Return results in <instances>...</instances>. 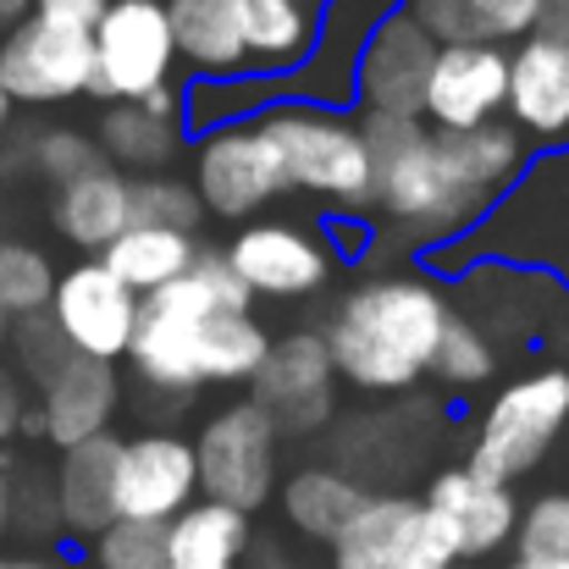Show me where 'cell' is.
Instances as JSON below:
<instances>
[{"mask_svg": "<svg viewBox=\"0 0 569 569\" xmlns=\"http://www.w3.org/2000/svg\"><path fill=\"white\" fill-rule=\"evenodd\" d=\"M355 128L371 150L381 216H392L420 243H442L476 227L526 172V139L509 122H487L476 133H431L415 117L366 111Z\"/></svg>", "mask_w": 569, "mask_h": 569, "instance_id": "obj_1", "label": "cell"}, {"mask_svg": "<svg viewBox=\"0 0 569 569\" xmlns=\"http://www.w3.org/2000/svg\"><path fill=\"white\" fill-rule=\"evenodd\" d=\"M271 338L249 310L243 282L216 249H199L193 266L161 293L139 299L128 360L156 392L232 387L260 371Z\"/></svg>", "mask_w": 569, "mask_h": 569, "instance_id": "obj_2", "label": "cell"}, {"mask_svg": "<svg viewBox=\"0 0 569 569\" xmlns=\"http://www.w3.org/2000/svg\"><path fill=\"white\" fill-rule=\"evenodd\" d=\"M448 327V299L420 277L360 282L321 332L332 371L360 392H403L431 371L437 338Z\"/></svg>", "mask_w": 569, "mask_h": 569, "instance_id": "obj_3", "label": "cell"}, {"mask_svg": "<svg viewBox=\"0 0 569 569\" xmlns=\"http://www.w3.org/2000/svg\"><path fill=\"white\" fill-rule=\"evenodd\" d=\"M520 260V266H542L569 277V150L526 161V172L515 178V193H503L476 232H465V243L448 260Z\"/></svg>", "mask_w": 569, "mask_h": 569, "instance_id": "obj_4", "label": "cell"}, {"mask_svg": "<svg viewBox=\"0 0 569 569\" xmlns=\"http://www.w3.org/2000/svg\"><path fill=\"white\" fill-rule=\"evenodd\" d=\"M277 156H282V172H288V189H305L316 199H332L338 210H371L377 204V172H371V150L360 139L355 122L321 111V106H277L260 117Z\"/></svg>", "mask_w": 569, "mask_h": 569, "instance_id": "obj_5", "label": "cell"}, {"mask_svg": "<svg viewBox=\"0 0 569 569\" xmlns=\"http://www.w3.org/2000/svg\"><path fill=\"white\" fill-rule=\"evenodd\" d=\"M565 426H569V371L565 366L531 371V377L509 381L487 403L465 470H476L481 481L515 492V481L531 476L553 453V442L565 437Z\"/></svg>", "mask_w": 569, "mask_h": 569, "instance_id": "obj_6", "label": "cell"}, {"mask_svg": "<svg viewBox=\"0 0 569 569\" xmlns=\"http://www.w3.org/2000/svg\"><path fill=\"white\" fill-rule=\"evenodd\" d=\"M193 476L204 487V503L254 515L277 498V426L249 403L216 409L193 437Z\"/></svg>", "mask_w": 569, "mask_h": 569, "instance_id": "obj_7", "label": "cell"}, {"mask_svg": "<svg viewBox=\"0 0 569 569\" xmlns=\"http://www.w3.org/2000/svg\"><path fill=\"white\" fill-rule=\"evenodd\" d=\"M94 83V39L83 22L28 11L0 39V89L11 106H61L89 94Z\"/></svg>", "mask_w": 569, "mask_h": 569, "instance_id": "obj_8", "label": "cell"}, {"mask_svg": "<svg viewBox=\"0 0 569 569\" xmlns=\"http://www.w3.org/2000/svg\"><path fill=\"white\" fill-rule=\"evenodd\" d=\"M89 39H94L89 94H100L111 106H139L150 89L172 83L178 50H172V28H167L161 0H106Z\"/></svg>", "mask_w": 569, "mask_h": 569, "instance_id": "obj_9", "label": "cell"}, {"mask_svg": "<svg viewBox=\"0 0 569 569\" xmlns=\"http://www.w3.org/2000/svg\"><path fill=\"white\" fill-rule=\"evenodd\" d=\"M193 199L199 210H210L216 221H249L254 210H266L271 199L288 193L282 156L266 133V122H221L204 133L199 156H193Z\"/></svg>", "mask_w": 569, "mask_h": 569, "instance_id": "obj_10", "label": "cell"}, {"mask_svg": "<svg viewBox=\"0 0 569 569\" xmlns=\"http://www.w3.org/2000/svg\"><path fill=\"white\" fill-rule=\"evenodd\" d=\"M56 338L67 343V355L117 366L133 343V321H139V299L100 266V260H78L72 271L56 277L50 305H44Z\"/></svg>", "mask_w": 569, "mask_h": 569, "instance_id": "obj_11", "label": "cell"}, {"mask_svg": "<svg viewBox=\"0 0 569 569\" xmlns=\"http://www.w3.org/2000/svg\"><path fill=\"white\" fill-rule=\"evenodd\" d=\"M332 387L338 371L321 332H288L266 349L260 371L249 377V403L277 426V437H305L332 420Z\"/></svg>", "mask_w": 569, "mask_h": 569, "instance_id": "obj_12", "label": "cell"}, {"mask_svg": "<svg viewBox=\"0 0 569 569\" xmlns=\"http://www.w3.org/2000/svg\"><path fill=\"white\" fill-rule=\"evenodd\" d=\"M221 260L249 299H310L332 277V249L293 221H249L243 232H232Z\"/></svg>", "mask_w": 569, "mask_h": 569, "instance_id": "obj_13", "label": "cell"}, {"mask_svg": "<svg viewBox=\"0 0 569 569\" xmlns=\"http://www.w3.org/2000/svg\"><path fill=\"white\" fill-rule=\"evenodd\" d=\"M509 100V50L503 44H437L420 117L431 133H476L498 122Z\"/></svg>", "mask_w": 569, "mask_h": 569, "instance_id": "obj_14", "label": "cell"}, {"mask_svg": "<svg viewBox=\"0 0 569 569\" xmlns=\"http://www.w3.org/2000/svg\"><path fill=\"white\" fill-rule=\"evenodd\" d=\"M199 492L193 476V442L178 431H144L128 437L117 453V481H111V509L117 520H144V526H172Z\"/></svg>", "mask_w": 569, "mask_h": 569, "instance_id": "obj_15", "label": "cell"}, {"mask_svg": "<svg viewBox=\"0 0 569 569\" xmlns=\"http://www.w3.org/2000/svg\"><path fill=\"white\" fill-rule=\"evenodd\" d=\"M431 61H437V44L403 11L381 17L371 39L360 44V61H355V100H366V111H377V117H415L420 122Z\"/></svg>", "mask_w": 569, "mask_h": 569, "instance_id": "obj_16", "label": "cell"}, {"mask_svg": "<svg viewBox=\"0 0 569 569\" xmlns=\"http://www.w3.org/2000/svg\"><path fill=\"white\" fill-rule=\"evenodd\" d=\"M420 509L442 520V531L453 537V553H459V559H492L503 542H515V520H520L515 492L481 481V476L465 470V465L431 476Z\"/></svg>", "mask_w": 569, "mask_h": 569, "instance_id": "obj_17", "label": "cell"}, {"mask_svg": "<svg viewBox=\"0 0 569 569\" xmlns=\"http://www.w3.org/2000/svg\"><path fill=\"white\" fill-rule=\"evenodd\" d=\"M111 409H117V366L67 355L50 377L39 381V431L61 453L100 437Z\"/></svg>", "mask_w": 569, "mask_h": 569, "instance_id": "obj_18", "label": "cell"}, {"mask_svg": "<svg viewBox=\"0 0 569 569\" xmlns=\"http://www.w3.org/2000/svg\"><path fill=\"white\" fill-rule=\"evenodd\" d=\"M503 111L515 117L509 128L526 139H569V50L531 33L509 56V100Z\"/></svg>", "mask_w": 569, "mask_h": 569, "instance_id": "obj_19", "label": "cell"}, {"mask_svg": "<svg viewBox=\"0 0 569 569\" xmlns=\"http://www.w3.org/2000/svg\"><path fill=\"white\" fill-rule=\"evenodd\" d=\"M117 453H122V442H117L111 431H100V437H89V442H78V448H67V453L56 459L50 509H56V526H61V531L94 542V537L117 520V509H111Z\"/></svg>", "mask_w": 569, "mask_h": 569, "instance_id": "obj_20", "label": "cell"}, {"mask_svg": "<svg viewBox=\"0 0 569 569\" xmlns=\"http://www.w3.org/2000/svg\"><path fill=\"white\" fill-rule=\"evenodd\" d=\"M381 17H392V0H327V17L316 22V39H310V56L299 61V89L316 94V100H343L355 89V61H360V44L371 39Z\"/></svg>", "mask_w": 569, "mask_h": 569, "instance_id": "obj_21", "label": "cell"}, {"mask_svg": "<svg viewBox=\"0 0 569 569\" xmlns=\"http://www.w3.org/2000/svg\"><path fill=\"white\" fill-rule=\"evenodd\" d=\"M50 227L67 243L100 254L111 238H122L133 227V183L122 172H111V167L61 183V189L50 193Z\"/></svg>", "mask_w": 569, "mask_h": 569, "instance_id": "obj_22", "label": "cell"}, {"mask_svg": "<svg viewBox=\"0 0 569 569\" xmlns=\"http://www.w3.org/2000/svg\"><path fill=\"white\" fill-rule=\"evenodd\" d=\"M403 17L431 44H503L537 33L542 0H409Z\"/></svg>", "mask_w": 569, "mask_h": 569, "instance_id": "obj_23", "label": "cell"}, {"mask_svg": "<svg viewBox=\"0 0 569 569\" xmlns=\"http://www.w3.org/2000/svg\"><path fill=\"white\" fill-rule=\"evenodd\" d=\"M178 61L199 67L204 78H238L249 67L238 33V0H161Z\"/></svg>", "mask_w": 569, "mask_h": 569, "instance_id": "obj_24", "label": "cell"}, {"mask_svg": "<svg viewBox=\"0 0 569 569\" xmlns=\"http://www.w3.org/2000/svg\"><path fill=\"white\" fill-rule=\"evenodd\" d=\"M193 254H199V243H193L189 232H167V227H128L122 238H111L94 260L133 293V299H150V293H161L167 282H178L183 271L193 266Z\"/></svg>", "mask_w": 569, "mask_h": 569, "instance_id": "obj_25", "label": "cell"}, {"mask_svg": "<svg viewBox=\"0 0 569 569\" xmlns=\"http://www.w3.org/2000/svg\"><path fill=\"white\" fill-rule=\"evenodd\" d=\"M249 515L221 503H189L167 526V569H238L249 559Z\"/></svg>", "mask_w": 569, "mask_h": 569, "instance_id": "obj_26", "label": "cell"}, {"mask_svg": "<svg viewBox=\"0 0 569 569\" xmlns=\"http://www.w3.org/2000/svg\"><path fill=\"white\" fill-rule=\"evenodd\" d=\"M277 498H282V520H288L299 537H310V542H332V537L349 526V515H355L371 492H366L355 476H343V470L310 465V470L288 476V487H282Z\"/></svg>", "mask_w": 569, "mask_h": 569, "instance_id": "obj_27", "label": "cell"}, {"mask_svg": "<svg viewBox=\"0 0 569 569\" xmlns=\"http://www.w3.org/2000/svg\"><path fill=\"white\" fill-rule=\"evenodd\" d=\"M238 33L249 67H299L316 39L305 0H238Z\"/></svg>", "mask_w": 569, "mask_h": 569, "instance_id": "obj_28", "label": "cell"}, {"mask_svg": "<svg viewBox=\"0 0 569 569\" xmlns=\"http://www.w3.org/2000/svg\"><path fill=\"white\" fill-rule=\"evenodd\" d=\"M415 509H420V503H415V498H398V492L366 498V503L349 515V526L327 542V548H332V569H387L398 537H403V526L415 520Z\"/></svg>", "mask_w": 569, "mask_h": 569, "instance_id": "obj_29", "label": "cell"}, {"mask_svg": "<svg viewBox=\"0 0 569 569\" xmlns=\"http://www.w3.org/2000/svg\"><path fill=\"white\" fill-rule=\"evenodd\" d=\"M100 144L117 167H167L178 156V117H150L144 106H111L100 117Z\"/></svg>", "mask_w": 569, "mask_h": 569, "instance_id": "obj_30", "label": "cell"}, {"mask_svg": "<svg viewBox=\"0 0 569 569\" xmlns=\"http://www.w3.org/2000/svg\"><path fill=\"white\" fill-rule=\"evenodd\" d=\"M50 288H56V266L44 260V249L22 238H0V343L11 338L17 321L50 305Z\"/></svg>", "mask_w": 569, "mask_h": 569, "instance_id": "obj_31", "label": "cell"}, {"mask_svg": "<svg viewBox=\"0 0 569 569\" xmlns=\"http://www.w3.org/2000/svg\"><path fill=\"white\" fill-rule=\"evenodd\" d=\"M515 559L520 565H569V492H542L515 520Z\"/></svg>", "mask_w": 569, "mask_h": 569, "instance_id": "obj_32", "label": "cell"}, {"mask_svg": "<svg viewBox=\"0 0 569 569\" xmlns=\"http://www.w3.org/2000/svg\"><path fill=\"white\" fill-rule=\"evenodd\" d=\"M431 371L448 381V387H481V381L498 371V355H492V343H487L481 327L448 316V327L437 338V355H431Z\"/></svg>", "mask_w": 569, "mask_h": 569, "instance_id": "obj_33", "label": "cell"}, {"mask_svg": "<svg viewBox=\"0 0 569 569\" xmlns=\"http://www.w3.org/2000/svg\"><path fill=\"white\" fill-rule=\"evenodd\" d=\"M89 559H94V569H167V526L111 520L89 542Z\"/></svg>", "mask_w": 569, "mask_h": 569, "instance_id": "obj_34", "label": "cell"}, {"mask_svg": "<svg viewBox=\"0 0 569 569\" xmlns=\"http://www.w3.org/2000/svg\"><path fill=\"white\" fill-rule=\"evenodd\" d=\"M199 199H193V189L183 183V178H139L133 183V221L139 227H167V232H189L199 227Z\"/></svg>", "mask_w": 569, "mask_h": 569, "instance_id": "obj_35", "label": "cell"}, {"mask_svg": "<svg viewBox=\"0 0 569 569\" xmlns=\"http://www.w3.org/2000/svg\"><path fill=\"white\" fill-rule=\"evenodd\" d=\"M106 161H100V150L83 139V133H67V128H56V133H44L39 144H33V172L50 183V189H61V183H72V178H89V172H100Z\"/></svg>", "mask_w": 569, "mask_h": 569, "instance_id": "obj_36", "label": "cell"}, {"mask_svg": "<svg viewBox=\"0 0 569 569\" xmlns=\"http://www.w3.org/2000/svg\"><path fill=\"white\" fill-rule=\"evenodd\" d=\"M453 565H459V553H453V537L442 531V520L415 509V520L403 526L387 569H453Z\"/></svg>", "mask_w": 569, "mask_h": 569, "instance_id": "obj_37", "label": "cell"}, {"mask_svg": "<svg viewBox=\"0 0 569 569\" xmlns=\"http://www.w3.org/2000/svg\"><path fill=\"white\" fill-rule=\"evenodd\" d=\"M11 343H17V366H22L33 381H44L61 360H67V343H61V338H56V327H50V321H39V316L17 321V327H11Z\"/></svg>", "mask_w": 569, "mask_h": 569, "instance_id": "obj_38", "label": "cell"}, {"mask_svg": "<svg viewBox=\"0 0 569 569\" xmlns=\"http://www.w3.org/2000/svg\"><path fill=\"white\" fill-rule=\"evenodd\" d=\"M28 426V403H22V387H17V377L0 366V442L6 437H17Z\"/></svg>", "mask_w": 569, "mask_h": 569, "instance_id": "obj_39", "label": "cell"}, {"mask_svg": "<svg viewBox=\"0 0 569 569\" xmlns=\"http://www.w3.org/2000/svg\"><path fill=\"white\" fill-rule=\"evenodd\" d=\"M33 11H50V17H67V22L94 28V17L106 11V0H33Z\"/></svg>", "mask_w": 569, "mask_h": 569, "instance_id": "obj_40", "label": "cell"}, {"mask_svg": "<svg viewBox=\"0 0 569 569\" xmlns=\"http://www.w3.org/2000/svg\"><path fill=\"white\" fill-rule=\"evenodd\" d=\"M537 33L565 44L569 50V0H542V17H537Z\"/></svg>", "mask_w": 569, "mask_h": 569, "instance_id": "obj_41", "label": "cell"}, {"mask_svg": "<svg viewBox=\"0 0 569 569\" xmlns=\"http://www.w3.org/2000/svg\"><path fill=\"white\" fill-rule=\"evenodd\" d=\"M249 569H310L305 559H293V553H282V548H254V559H249Z\"/></svg>", "mask_w": 569, "mask_h": 569, "instance_id": "obj_42", "label": "cell"}, {"mask_svg": "<svg viewBox=\"0 0 569 569\" xmlns=\"http://www.w3.org/2000/svg\"><path fill=\"white\" fill-rule=\"evenodd\" d=\"M28 11H33V0H0V39H6V33H11V28H17Z\"/></svg>", "mask_w": 569, "mask_h": 569, "instance_id": "obj_43", "label": "cell"}, {"mask_svg": "<svg viewBox=\"0 0 569 569\" xmlns=\"http://www.w3.org/2000/svg\"><path fill=\"white\" fill-rule=\"evenodd\" d=\"M0 569H67V565L39 559V553H0Z\"/></svg>", "mask_w": 569, "mask_h": 569, "instance_id": "obj_44", "label": "cell"}, {"mask_svg": "<svg viewBox=\"0 0 569 569\" xmlns=\"http://www.w3.org/2000/svg\"><path fill=\"white\" fill-rule=\"evenodd\" d=\"M6 531H11V476L0 470V542H6Z\"/></svg>", "mask_w": 569, "mask_h": 569, "instance_id": "obj_45", "label": "cell"}, {"mask_svg": "<svg viewBox=\"0 0 569 569\" xmlns=\"http://www.w3.org/2000/svg\"><path fill=\"white\" fill-rule=\"evenodd\" d=\"M503 569H569V565H520V559H515V565H503Z\"/></svg>", "mask_w": 569, "mask_h": 569, "instance_id": "obj_46", "label": "cell"}, {"mask_svg": "<svg viewBox=\"0 0 569 569\" xmlns=\"http://www.w3.org/2000/svg\"><path fill=\"white\" fill-rule=\"evenodd\" d=\"M6 117H11V100H6V89H0V128H6Z\"/></svg>", "mask_w": 569, "mask_h": 569, "instance_id": "obj_47", "label": "cell"}]
</instances>
